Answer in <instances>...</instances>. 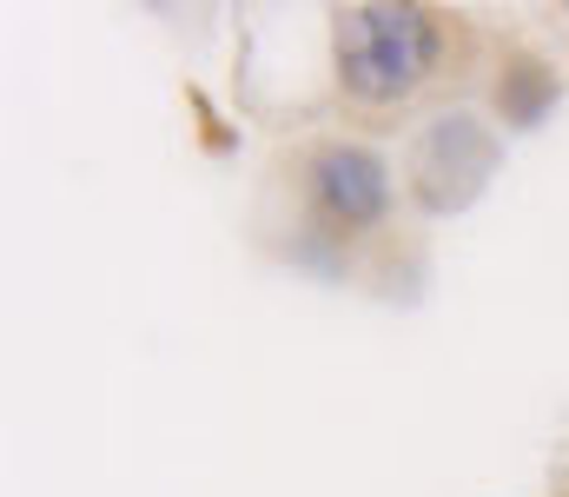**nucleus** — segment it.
<instances>
[{"instance_id":"1","label":"nucleus","mask_w":569,"mask_h":497,"mask_svg":"<svg viewBox=\"0 0 569 497\" xmlns=\"http://www.w3.org/2000/svg\"><path fill=\"white\" fill-rule=\"evenodd\" d=\"M477 73V27L430 0L331 7V87L358 120H425Z\"/></svg>"},{"instance_id":"2","label":"nucleus","mask_w":569,"mask_h":497,"mask_svg":"<svg viewBox=\"0 0 569 497\" xmlns=\"http://www.w3.org/2000/svg\"><path fill=\"white\" fill-rule=\"evenodd\" d=\"M272 186L284 192V259L325 279H351L365 259H385L398 246V219L411 212L398 166L358 133L298 140L279 160Z\"/></svg>"},{"instance_id":"3","label":"nucleus","mask_w":569,"mask_h":497,"mask_svg":"<svg viewBox=\"0 0 569 497\" xmlns=\"http://www.w3.org/2000/svg\"><path fill=\"white\" fill-rule=\"evenodd\" d=\"M503 172V133L490 113L450 100L425 113L411 133H405V160H398V179H405V206L418 219H457L470 212L490 179Z\"/></svg>"},{"instance_id":"4","label":"nucleus","mask_w":569,"mask_h":497,"mask_svg":"<svg viewBox=\"0 0 569 497\" xmlns=\"http://www.w3.org/2000/svg\"><path fill=\"white\" fill-rule=\"evenodd\" d=\"M557 100H563V87H557V73H550L537 53H503V60H497V73H490V107H497L503 127H537V120H550Z\"/></svg>"}]
</instances>
